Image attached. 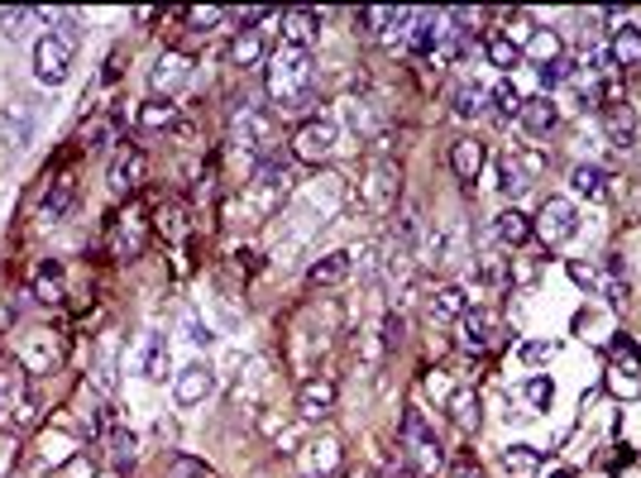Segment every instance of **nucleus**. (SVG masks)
<instances>
[{
	"mask_svg": "<svg viewBox=\"0 0 641 478\" xmlns=\"http://www.w3.org/2000/svg\"><path fill=\"white\" fill-rule=\"evenodd\" d=\"M608 53H613V62H618V68H637V62H641V30L632 20H627L622 30H613V48Z\"/></svg>",
	"mask_w": 641,
	"mask_h": 478,
	"instance_id": "obj_24",
	"label": "nucleus"
},
{
	"mask_svg": "<svg viewBox=\"0 0 641 478\" xmlns=\"http://www.w3.org/2000/svg\"><path fill=\"white\" fill-rule=\"evenodd\" d=\"M364 206L374 210V216H388L392 206H398V192H402V168L392 163V158L378 153L369 163V178H364Z\"/></svg>",
	"mask_w": 641,
	"mask_h": 478,
	"instance_id": "obj_4",
	"label": "nucleus"
},
{
	"mask_svg": "<svg viewBox=\"0 0 641 478\" xmlns=\"http://www.w3.org/2000/svg\"><path fill=\"white\" fill-rule=\"evenodd\" d=\"M608 135H613V144H618V149H622V153H627V149H632V139H637L632 111H622V105H618V111H613V115H608Z\"/></svg>",
	"mask_w": 641,
	"mask_h": 478,
	"instance_id": "obj_39",
	"label": "nucleus"
},
{
	"mask_svg": "<svg viewBox=\"0 0 641 478\" xmlns=\"http://www.w3.org/2000/svg\"><path fill=\"white\" fill-rule=\"evenodd\" d=\"M259 20H268V10H244L240 24H259Z\"/></svg>",
	"mask_w": 641,
	"mask_h": 478,
	"instance_id": "obj_51",
	"label": "nucleus"
},
{
	"mask_svg": "<svg viewBox=\"0 0 641 478\" xmlns=\"http://www.w3.org/2000/svg\"><path fill=\"white\" fill-rule=\"evenodd\" d=\"M58 478H96V459H91V449H82V455H72V459L58 469Z\"/></svg>",
	"mask_w": 641,
	"mask_h": 478,
	"instance_id": "obj_41",
	"label": "nucleus"
},
{
	"mask_svg": "<svg viewBox=\"0 0 641 478\" xmlns=\"http://www.w3.org/2000/svg\"><path fill=\"white\" fill-rule=\"evenodd\" d=\"M431 321H460V316L469 311V292L460 283H450V287H436V297H431Z\"/></svg>",
	"mask_w": 641,
	"mask_h": 478,
	"instance_id": "obj_22",
	"label": "nucleus"
},
{
	"mask_svg": "<svg viewBox=\"0 0 641 478\" xmlns=\"http://www.w3.org/2000/svg\"><path fill=\"white\" fill-rule=\"evenodd\" d=\"M250 187H254V192H287V187H293V153H268V158H259Z\"/></svg>",
	"mask_w": 641,
	"mask_h": 478,
	"instance_id": "obj_16",
	"label": "nucleus"
},
{
	"mask_svg": "<svg viewBox=\"0 0 641 478\" xmlns=\"http://www.w3.org/2000/svg\"><path fill=\"white\" fill-rule=\"evenodd\" d=\"M30 135H34L30 115H24V111H0V172H5L24 149H30Z\"/></svg>",
	"mask_w": 641,
	"mask_h": 478,
	"instance_id": "obj_9",
	"label": "nucleus"
},
{
	"mask_svg": "<svg viewBox=\"0 0 641 478\" xmlns=\"http://www.w3.org/2000/svg\"><path fill=\"white\" fill-rule=\"evenodd\" d=\"M570 187H574V196H588V202H598V196L608 192V172L598 168V163H580L570 172Z\"/></svg>",
	"mask_w": 641,
	"mask_h": 478,
	"instance_id": "obj_26",
	"label": "nucleus"
},
{
	"mask_svg": "<svg viewBox=\"0 0 641 478\" xmlns=\"http://www.w3.org/2000/svg\"><path fill=\"white\" fill-rule=\"evenodd\" d=\"M34 20V10H0V24H5V38H20L24 24Z\"/></svg>",
	"mask_w": 641,
	"mask_h": 478,
	"instance_id": "obj_43",
	"label": "nucleus"
},
{
	"mask_svg": "<svg viewBox=\"0 0 641 478\" xmlns=\"http://www.w3.org/2000/svg\"><path fill=\"white\" fill-rule=\"evenodd\" d=\"M483 48H489V62H493V68H517V62H522V44H517V38L507 34V30L489 34V44H483Z\"/></svg>",
	"mask_w": 641,
	"mask_h": 478,
	"instance_id": "obj_31",
	"label": "nucleus"
},
{
	"mask_svg": "<svg viewBox=\"0 0 641 478\" xmlns=\"http://www.w3.org/2000/svg\"><path fill=\"white\" fill-rule=\"evenodd\" d=\"M556 358V344L551 340H531V344H522V364H551Z\"/></svg>",
	"mask_w": 641,
	"mask_h": 478,
	"instance_id": "obj_42",
	"label": "nucleus"
},
{
	"mask_svg": "<svg viewBox=\"0 0 641 478\" xmlns=\"http://www.w3.org/2000/svg\"><path fill=\"white\" fill-rule=\"evenodd\" d=\"M5 411H10V402H5V397H0V417H5Z\"/></svg>",
	"mask_w": 641,
	"mask_h": 478,
	"instance_id": "obj_52",
	"label": "nucleus"
},
{
	"mask_svg": "<svg viewBox=\"0 0 641 478\" xmlns=\"http://www.w3.org/2000/svg\"><path fill=\"white\" fill-rule=\"evenodd\" d=\"M402 15L408 10H388V5H369V10H359V24H364V34H388V30H398Z\"/></svg>",
	"mask_w": 641,
	"mask_h": 478,
	"instance_id": "obj_35",
	"label": "nucleus"
},
{
	"mask_svg": "<svg viewBox=\"0 0 641 478\" xmlns=\"http://www.w3.org/2000/svg\"><path fill=\"white\" fill-rule=\"evenodd\" d=\"M173 478H211V469L196 459H173Z\"/></svg>",
	"mask_w": 641,
	"mask_h": 478,
	"instance_id": "obj_45",
	"label": "nucleus"
},
{
	"mask_svg": "<svg viewBox=\"0 0 641 478\" xmlns=\"http://www.w3.org/2000/svg\"><path fill=\"white\" fill-rule=\"evenodd\" d=\"M493 340H499V316H493V311L474 307V311L460 316V350L465 354H483Z\"/></svg>",
	"mask_w": 641,
	"mask_h": 478,
	"instance_id": "obj_11",
	"label": "nucleus"
},
{
	"mask_svg": "<svg viewBox=\"0 0 641 478\" xmlns=\"http://www.w3.org/2000/svg\"><path fill=\"white\" fill-rule=\"evenodd\" d=\"M345 478H369V474H364V469H355V474H345Z\"/></svg>",
	"mask_w": 641,
	"mask_h": 478,
	"instance_id": "obj_53",
	"label": "nucleus"
},
{
	"mask_svg": "<svg viewBox=\"0 0 641 478\" xmlns=\"http://www.w3.org/2000/svg\"><path fill=\"white\" fill-rule=\"evenodd\" d=\"M82 139L91 144V149H101V144L111 139V120H91V125L82 129Z\"/></svg>",
	"mask_w": 641,
	"mask_h": 478,
	"instance_id": "obj_44",
	"label": "nucleus"
},
{
	"mask_svg": "<svg viewBox=\"0 0 641 478\" xmlns=\"http://www.w3.org/2000/svg\"><path fill=\"white\" fill-rule=\"evenodd\" d=\"M216 392V374L206 364H187L182 374L173 378V397H178V407H196V402H206V397Z\"/></svg>",
	"mask_w": 641,
	"mask_h": 478,
	"instance_id": "obj_12",
	"label": "nucleus"
},
{
	"mask_svg": "<svg viewBox=\"0 0 641 478\" xmlns=\"http://www.w3.org/2000/svg\"><path fill=\"white\" fill-rule=\"evenodd\" d=\"M522 129L527 135H551L556 129V120H560V105L551 96H531V101H522Z\"/></svg>",
	"mask_w": 641,
	"mask_h": 478,
	"instance_id": "obj_20",
	"label": "nucleus"
},
{
	"mask_svg": "<svg viewBox=\"0 0 641 478\" xmlns=\"http://www.w3.org/2000/svg\"><path fill=\"white\" fill-rule=\"evenodd\" d=\"M72 202H77V182H72V178H62L58 187L44 196V210H38V220H44V225H58L62 216H68V206H72Z\"/></svg>",
	"mask_w": 641,
	"mask_h": 478,
	"instance_id": "obj_27",
	"label": "nucleus"
},
{
	"mask_svg": "<svg viewBox=\"0 0 641 478\" xmlns=\"http://www.w3.org/2000/svg\"><path fill=\"white\" fill-rule=\"evenodd\" d=\"M135 464H139V441L129 431H115L111 435V469L125 478V474H135Z\"/></svg>",
	"mask_w": 641,
	"mask_h": 478,
	"instance_id": "obj_29",
	"label": "nucleus"
},
{
	"mask_svg": "<svg viewBox=\"0 0 641 478\" xmlns=\"http://www.w3.org/2000/svg\"><path fill=\"white\" fill-rule=\"evenodd\" d=\"M335 383L331 378H307L302 383V388H297V417H302V421H321V417H331V411H335Z\"/></svg>",
	"mask_w": 641,
	"mask_h": 478,
	"instance_id": "obj_10",
	"label": "nucleus"
},
{
	"mask_svg": "<svg viewBox=\"0 0 641 478\" xmlns=\"http://www.w3.org/2000/svg\"><path fill=\"white\" fill-rule=\"evenodd\" d=\"M168 125H178V105L173 101H149L139 111V129H168Z\"/></svg>",
	"mask_w": 641,
	"mask_h": 478,
	"instance_id": "obj_38",
	"label": "nucleus"
},
{
	"mask_svg": "<svg viewBox=\"0 0 641 478\" xmlns=\"http://www.w3.org/2000/svg\"><path fill=\"white\" fill-rule=\"evenodd\" d=\"M531 230L541 235L546 249H560L574 239V230H580V210H574L570 196H546V206H541V216L531 220Z\"/></svg>",
	"mask_w": 641,
	"mask_h": 478,
	"instance_id": "obj_2",
	"label": "nucleus"
},
{
	"mask_svg": "<svg viewBox=\"0 0 641 478\" xmlns=\"http://www.w3.org/2000/svg\"><path fill=\"white\" fill-rule=\"evenodd\" d=\"M503 469L513 474V478H536V474H541V449H531V445H507V449H503Z\"/></svg>",
	"mask_w": 641,
	"mask_h": 478,
	"instance_id": "obj_28",
	"label": "nucleus"
},
{
	"mask_svg": "<svg viewBox=\"0 0 641 478\" xmlns=\"http://www.w3.org/2000/svg\"><path fill=\"white\" fill-rule=\"evenodd\" d=\"M230 62H234V68H259V62H264V38H259L254 30H244L230 44Z\"/></svg>",
	"mask_w": 641,
	"mask_h": 478,
	"instance_id": "obj_33",
	"label": "nucleus"
},
{
	"mask_svg": "<svg viewBox=\"0 0 641 478\" xmlns=\"http://www.w3.org/2000/svg\"><path fill=\"white\" fill-rule=\"evenodd\" d=\"M15 358L24 364V374H48L58 358V335L54 330H30V340H24V350Z\"/></svg>",
	"mask_w": 641,
	"mask_h": 478,
	"instance_id": "obj_15",
	"label": "nucleus"
},
{
	"mask_svg": "<svg viewBox=\"0 0 641 478\" xmlns=\"http://www.w3.org/2000/svg\"><path fill=\"white\" fill-rule=\"evenodd\" d=\"M493 235H499V244L517 249V244H527V239H531V220L513 206V210H503V216H493Z\"/></svg>",
	"mask_w": 641,
	"mask_h": 478,
	"instance_id": "obj_23",
	"label": "nucleus"
},
{
	"mask_svg": "<svg viewBox=\"0 0 641 478\" xmlns=\"http://www.w3.org/2000/svg\"><path fill=\"white\" fill-rule=\"evenodd\" d=\"M483 163H489V153H483L479 139H455L450 144V168H455V178H460L465 187H474V182H479Z\"/></svg>",
	"mask_w": 641,
	"mask_h": 478,
	"instance_id": "obj_17",
	"label": "nucleus"
},
{
	"mask_svg": "<svg viewBox=\"0 0 641 478\" xmlns=\"http://www.w3.org/2000/svg\"><path fill=\"white\" fill-rule=\"evenodd\" d=\"M192 340H196V344H211V330H206V326H196V321H192Z\"/></svg>",
	"mask_w": 641,
	"mask_h": 478,
	"instance_id": "obj_50",
	"label": "nucleus"
},
{
	"mask_svg": "<svg viewBox=\"0 0 641 478\" xmlns=\"http://www.w3.org/2000/svg\"><path fill=\"white\" fill-rule=\"evenodd\" d=\"M321 10H287L283 15V48H302L311 53V44H317L321 34Z\"/></svg>",
	"mask_w": 641,
	"mask_h": 478,
	"instance_id": "obj_13",
	"label": "nucleus"
},
{
	"mask_svg": "<svg viewBox=\"0 0 641 478\" xmlns=\"http://www.w3.org/2000/svg\"><path fill=\"white\" fill-rule=\"evenodd\" d=\"M264 87H268V96L278 105H293L297 96H307V87H311V53L278 44V53H268Z\"/></svg>",
	"mask_w": 641,
	"mask_h": 478,
	"instance_id": "obj_1",
	"label": "nucleus"
},
{
	"mask_svg": "<svg viewBox=\"0 0 641 478\" xmlns=\"http://www.w3.org/2000/svg\"><path fill=\"white\" fill-rule=\"evenodd\" d=\"M355 273V254H345V249H335V254H321L317 263H311V287H340L345 277Z\"/></svg>",
	"mask_w": 641,
	"mask_h": 478,
	"instance_id": "obj_18",
	"label": "nucleus"
},
{
	"mask_svg": "<svg viewBox=\"0 0 641 478\" xmlns=\"http://www.w3.org/2000/svg\"><path fill=\"white\" fill-rule=\"evenodd\" d=\"M34 297L48 301V307H58V301H62V269H58V263H44V269H38V277H34Z\"/></svg>",
	"mask_w": 641,
	"mask_h": 478,
	"instance_id": "obj_36",
	"label": "nucleus"
},
{
	"mask_svg": "<svg viewBox=\"0 0 641 478\" xmlns=\"http://www.w3.org/2000/svg\"><path fill=\"white\" fill-rule=\"evenodd\" d=\"M522 58H531L541 72L556 68V62H560V34L556 30H531L527 44H522Z\"/></svg>",
	"mask_w": 641,
	"mask_h": 478,
	"instance_id": "obj_21",
	"label": "nucleus"
},
{
	"mask_svg": "<svg viewBox=\"0 0 641 478\" xmlns=\"http://www.w3.org/2000/svg\"><path fill=\"white\" fill-rule=\"evenodd\" d=\"M450 478H479V464L474 459H455L450 464Z\"/></svg>",
	"mask_w": 641,
	"mask_h": 478,
	"instance_id": "obj_49",
	"label": "nucleus"
},
{
	"mask_svg": "<svg viewBox=\"0 0 641 478\" xmlns=\"http://www.w3.org/2000/svg\"><path fill=\"white\" fill-rule=\"evenodd\" d=\"M527 397H531V402H536V407H546V402H551V383H546V378H531V388H527Z\"/></svg>",
	"mask_w": 641,
	"mask_h": 478,
	"instance_id": "obj_48",
	"label": "nucleus"
},
{
	"mask_svg": "<svg viewBox=\"0 0 641 478\" xmlns=\"http://www.w3.org/2000/svg\"><path fill=\"white\" fill-rule=\"evenodd\" d=\"M489 101H499V115H503V120H513V115H522V91H517L513 82H507V77H503V82H499V87H493V91H489Z\"/></svg>",
	"mask_w": 641,
	"mask_h": 478,
	"instance_id": "obj_40",
	"label": "nucleus"
},
{
	"mask_svg": "<svg viewBox=\"0 0 641 478\" xmlns=\"http://www.w3.org/2000/svg\"><path fill=\"white\" fill-rule=\"evenodd\" d=\"M144 172H149V158H144L139 149H121L111 163V187L115 192H135L144 182Z\"/></svg>",
	"mask_w": 641,
	"mask_h": 478,
	"instance_id": "obj_19",
	"label": "nucleus"
},
{
	"mask_svg": "<svg viewBox=\"0 0 641 478\" xmlns=\"http://www.w3.org/2000/svg\"><path fill=\"white\" fill-rule=\"evenodd\" d=\"M499 187H503V196H522V192H527L531 187V172L527 168H522V158L517 153H503V163H499Z\"/></svg>",
	"mask_w": 641,
	"mask_h": 478,
	"instance_id": "obj_32",
	"label": "nucleus"
},
{
	"mask_svg": "<svg viewBox=\"0 0 641 478\" xmlns=\"http://www.w3.org/2000/svg\"><path fill=\"white\" fill-rule=\"evenodd\" d=\"M474 269H479V283L483 287H503L507 277H513V263H507L503 254H479Z\"/></svg>",
	"mask_w": 641,
	"mask_h": 478,
	"instance_id": "obj_37",
	"label": "nucleus"
},
{
	"mask_svg": "<svg viewBox=\"0 0 641 478\" xmlns=\"http://www.w3.org/2000/svg\"><path fill=\"white\" fill-rule=\"evenodd\" d=\"M139 374L149 378V383H163L168 378V335H149V340H144Z\"/></svg>",
	"mask_w": 641,
	"mask_h": 478,
	"instance_id": "obj_25",
	"label": "nucleus"
},
{
	"mask_svg": "<svg viewBox=\"0 0 641 478\" xmlns=\"http://www.w3.org/2000/svg\"><path fill=\"white\" fill-rule=\"evenodd\" d=\"M455 115L460 120H479L483 111H489V91H483L479 82H465V87H455Z\"/></svg>",
	"mask_w": 641,
	"mask_h": 478,
	"instance_id": "obj_30",
	"label": "nucleus"
},
{
	"mask_svg": "<svg viewBox=\"0 0 641 478\" xmlns=\"http://www.w3.org/2000/svg\"><path fill=\"white\" fill-rule=\"evenodd\" d=\"M297 459H302V474L307 478H331L345 455H340V441H331V435H325V441H307L302 449H297Z\"/></svg>",
	"mask_w": 641,
	"mask_h": 478,
	"instance_id": "obj_14",
	"label": "nucleus"
},
{
	"mask_svg": "<svg viewBox=\"0 0 641 478\" xmlns=\"http://www.w3.org/2000/svg\"><path fill=\"white\" fill-rule=\"evenodd\" d=\"M15 449H20L15 435H0V478H5V474H10V464H15Z\"/></svg>",
	"mask_w": 641,
	"mask_h": 478,
	"instance_id": "obj_46",
	"label": "nucleus"
},
{
	"mask_svg": "<svg viewBox=\"0 0 641 478\" xmlns=\"http://www.w3.org/2000/svg\"><path fill=\"white\" fill-rule=\"evenodd\" d=\"M273 129H278V120H273L268 111H259V105H240L230 120V139L240 144V149H250L259 158L273 153Z\"/></svg>",
	"mask_w": 641,
	"mask_h": 478,
	"instance_id": "obj_3",
	"label": "nucleus"
},
{
	"mask_svg": "<svg viewBox=\"0 0 641 478\" xmlns=\"http://www.w3.org/2000/svg\"><path fill=\"white\" fill-rule=\"evenodd\" d=\"M187 24H220V10L216 5H196V10H187Z\"/></svg>",
	"mask_w": 641,
	"mask_h": 478,
	"instance_id": "obj_47",
	"label": "nucleus"
},
{
	"mask_svg": "<svg viewBox=\"0 0 641 478\" xmlns=\"http://www.w3.org/2000/svg\"><path fill=\"white\" fill-rule=\"evenodd\" d=\"M450 421L460 431H479V392H469V388H460L450 397Z\"/></svg>",
	"mask_w": 641,
	"mask_h": 478,
	"instance_id": "obj_34",
	"label": "nucleus"
},
{
	"mask_svg": "<svg viewBox=\"0 0 641 478\" xmlns=\"http://www.w3.org/2000/svg\"><path fill=\"white\" fill-rule=\"evenodd\" d=\"M187 77H192V58L182 48H168L159 62H153V72H149V87L159 91V101L163 96H173V91L187 87Z\"/></svg>",
	"mask_w": 641,
	"mask_h": 478,
	"instance_id": "obj_8",
	"label": "nucleus"
},
{
	"mask_svg": "<svg viewBox=\"0 0 641 478\" xmlns=\"http://www.w3.org/2000/svg\"><path fill=\"white\" fill-rule=\"evenodd\" d=\"M72 53H77V44H68V38H58V34H44L34 44V77L44 87H62L72 72Z\"/></svg>",
	"mask_w": 641,
	"mask_h": 478,
	"instance_id": "obj_6",
	"label": "nucleus"
},
{
	"mask_svg": "<svg viewBox=\"0 0 641 478\" xmlns=\"http://www.w3.org/2000/svg\"><path fill=\"white\" fill-rule=\"evenodd\" d=\"M340 144V129L331 125V120H302L293 135V163H325V158L335 153Z\"/></svg>",
	"mask_w": 641,
	"mask_h": 478,
	"instance_id": "obj_5",
	"label": "nucleus"
},
{
	"mask_svg": "<svg viewBox=\"0 0 641 478\" xmlns=\"http://www.w3.org/2000/svg\"><path fill=\"white\" fill-rule=\"evenodd\" d=\"M556 478H574V474H556Z\"/></svg>",
	"mask_w": 641,
	"mask_h": 478,
	"instance_id": "obj_54",
	"label": "nucleus"
},
{
	"mask_svg": "<svg viewBox=\"0 0 641 478\" xmlns=\"http://www.w3.org/2000/svg\"><path fill=\"white\" fill-rule=\"evenodd\" d=\"M570 277L580 287L598 292V297H608V301H622L627 297V283L618 277V269H613V263H580V259H574L570 263Z\"/></svg>",
	"mask_w": 641,
	"mask_h": 478,
	"instance_id": "obj_7",
	"label": "nucleus"
}]
</instances>
